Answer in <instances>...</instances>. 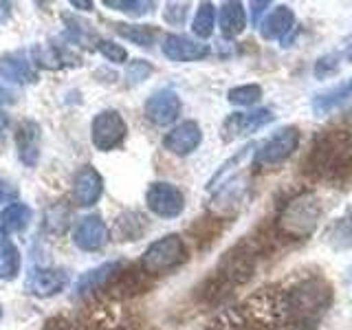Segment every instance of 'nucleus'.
Wrapping results in <instances>:
<instances>
[{"label": "nucleus", "instance_id": "nucleus-16", "mask_svg": "<svg viewBox=\"0 0 352 330\" xmlns=\"http://www.w3.org/2000/svg\"><path fill=\"white\" fill-rule=\"evenodd\" d=\"M71 278L64 269H36L27 280V291L36 297H51L62 293Z\"/></svg>", "mask_w": 352, "mask_h": 330}, {"label": "nucleus", "instance_id": "nucleus-39", "mask_svg": "<svg viewBox=\"0 0 352 330\" xmlns=\"http://www.w3.org/2000/svg\"><path fill=\"white\" fill-rule=\"evenodd\" d=\"M71 7H77V9H93V3H82V0H71Z\"/></svg>", "mask_w": 352, "mask_h": 330}, {"label": "nucleus", "instance_id": "nucleus-4", "mask_svg": "<svg viewBox=\"0 0 352 330\" xmlns=\"http://www.w3.org/2000/svg\"><path fill=\"white\" fill-rule=\"evenodd\" d=\"M256 264H258V247L253 245L251 240H245V242H238L236 247H231L225 256L220 258L214 275L227 286V289L236 291L238 286L247 284L253 278Z\"/></svg>", "mask_w": 352, "mask_h": 330}, {"label": "nucleus", "instance_id": "nucleus-1", "mask_svg": "<svg viewBox=\"0 0 352 330\" xmlns=\"http://www.w3.org/2000/svg\"><path fill=\"white\" fill-rule=\"evenodd\" d=\"M304 174L330 185H346L352 179V137L348 132L333 130L319 135L304 161Z\"/></svg>", "mask_w": 352, "mask_h": 330}, {"label": "nucleus", "instance_id": "nucleus-38", "mask_svg": "<svg viewBox=\"0 0 352 330\" xmlns=\"http://www.w3.org/2000/svg\"><path fill=\"white\" fill-rule=\"evenodd\" d=\"M0 104H16V93L0 84Z\"/></svg>", "mask_w": 352, "mask_h": 330}, {"label": "nucleus", "instance_id": "nucleus-17", "mask_svg": "<svg viewBox=\"0 0 352 330\" xmlns=\"http://www.w3.org/2000/svg\"><path fill=\"white\" fill-rule=\"evenodd\" d=\"M40 139H42V128L33 119L20 121L18 132H16V148L20 161L27 168H36V163L40 159Z\"/></svg>", "mask_w": 352, "mask_h": 330}, {"label": "nucleus", "instance_id": "nucleus-32", "mask_svg": "<svg viewBox=\"0 0 352 330\" xmlns=\"http://www.w3.org/2000/svg\"><path fill=\"white\" fill-rule=\"evenodd\" d=\"M97 51L104 55L106 60L115 62V64H121L128 60V51L121 47L117 42H110V40H99L97 42Z\"/></svg>", "mask_w": 352, "mask_h": 330}, {"label": "nucleus", "instance_id": "nucleus-10", "mask_svg": "<svg viewBox=\"0 0 352 330\" xmlns=\"http://www.w3.org/2000/svg\"><path fill=\"white\" fill-rule=\"evenodd\" d=\"M245 192H247V181L245 179L236 176V179L227 181L212 196V201H209V212H212L218 220L234 218L240 212L242 201H245Z\"/></svg>", "mask_w": 352, "mask_h": 330}, {"label": "nucleus", "instance_id": "nucleus-29", "mask_svg": "<svg viewBox=\"0 0 352 330\" xmlns=\"http://www.w3.org/2000/svg\"><path fill=\"white\" fill-rule=\"evenodd\" d=\"M260 97H262V86L258 84H242L231 88L227 93V99L234 106H253L260 102Z\"/></svg>", "mask_w": 352, "mask_h": 330}, {"label": "nucleus", "instance_id": "nucleus-21", "mask_svg": "<svg viewBox=\"0 0 352 330\" xmlns=\"http://www.w3.org/2000/svg\"><path fill=\"white\" fill-rule=\"evenodd\" d=\"M0 77L16 84H33L38 80V73L33 71L31 62L22 58L20 53H9L0 60Z\"/></svg>", "mask_w": 352, "mask_h": 330}, {"label": "nucleus", "instance_id": "nucleus-9", "mask_svg": "<svg viewBox=\"0 0 352 330\" xmlns=\"http://www.w3.org/2000/svg\"><path fill=\"white\" fill-rule=\"evenodd\" d=\"M146 205L152 214H157L161 218H176L181 216L185 207V196L176 185L159 181L148 187Z\"/></svg>", "mask_w": 352, "mask_h": 330}, {"label": "nucleus", "instance_id": "nucleus-22", "mask_svg": "<svg viewBox=\"0 0 352 330\" xmlns=\"http://www.w3.org/2000/svg\"><path fill=\"white\" fill-rule=\"evenodd\" d=\"M218 25H220V33L225 38H238L247 27V11L242 3H236V0H229V3H223L218 14Z\"/></svg>", "mask_w": 352, "mask_h": 330}, {"label": "nucleus", "instance_id": "nucleus-6", "mask_svg": "<svg viewBox=\"0 0 352 330\" xmlns=\"http://www.w3.org/2000/svg\"><path fill=\"white\" fill-rule=\"evenodd\" d=\"M297 143H300V130L295 126H284L260 143L256 157H253V163H256V168L262 170L278 168V165H282L295 152Z\"/></svg>", "mask_w": 352, "mask_h": 330}, {"label": "nucleus", "instance_id": "nucleus-8", "mask_svg": "<svg viewBox=\"0 0 352 330\" xmlns=\"http://www.w3.org/2000/svg\"><path fill=\"white\" fill-rule=\"evenodd\" d=\"M275 119L271 108H258V110H249V113H231L225 121L223 128H220V139L225 143H231L238 137H245L256 132L264 126H269Z\"/></svg>", "mask_w": 352, "mask_h": 330}, {"label": "nucleus", "instance_id": "nucleus-24", "mask_svg": "<svg viewBox=\"0 0 352 330\" xmlns=\"http://www.w3.org/2000/svg\"><path fill=\"white\" fill-rule=\"evenodd\" d=\"M326 245H330L335 251L352 249V207L346 209L344 216L335 218L324 234Z\"/></svg>", "mask_w": 352, "mask_h": 330}, {"label": "nucleus", "instance_id": "nucleus-3", "mask_svg": "<svg viewBox=\"0 0 352 330\" xmlns=\"http://www.w3.org/2000/svg\"><path fill=\"white\" fill-rule=\"evenodd\" d=\"M322 218V201L315 192H302L284 203L278 218H275V231L282 238L304 240L313 236V231Z\"/></svg>", "mask_w": 352, "mask_h": 330}, {"label": "nucleus", "instance_id": "nucleus-40", "mask_svg": "<svg viewBox=\"0 0 352 330\" xmlns=\"http://www.w3.org/2000/svg\"><path fill=\"white\" fill-rule=\"evenodd\" d=\"M344 275H346V282H350V284H352V262L348 264V269H346V273H344Z\"/></svg>", "mask_w": 352, "mask_h": 330}, {"label": "nucleus", "instance_id": "nucleus-7", "mask_svg": "<svg viewBox=\"0 0 352 330\" xmlns=\"http://www.w3.org/2000/svg\"><path fill=\"white\" fill-rule=\"evenodd\" d=\"M128 126L117 110H102L91 124V141L99 152H110L126 141Z\"/></svg>", "mask_w": 352, "mask_h": 330}, {"label": "nucleus", "instance_id": "nucleus-36", "mask_svg": "<svg viewBox=\"0 0 352 330\" xmlns=\"http://www.w3.org/2000/svg\"><path fill=\"white\" fill-rule=\"evenodd\" d=\"M18 187L14 185V181L7 179L5 174H0V205L5 203H11L14 205V201H18Z\"/></svg>", "mask_w": 352, "mask_h": 330}, {"label": "nucleus", "instance_id": "nucleus-37", "mask_svg": "<svg viewBox=\"0 0 352 330\" xmlns=\"http://www.w3.org/2000/svg\"><path fill=\"white\" fill-rule=\"evenodd\" d=\"M251 7H253V22H256V25H260L264 11H267V7H271V3H253Z\"/></svg>", "mask_w": 352, "mask_h": 330}, {"label": "nucleus", "instance_id": "nucleus-26", "mask_svg": "<svg viewBox=\"0 0 352 330\" xmlns=\"http://www.w3.org/2000/svg\"><path fill=\"white\" fill-rule=\"evenodd\" d=\"M113 29L119 33L121 38L139 44V47H152L157 42L159 31L150 25H126V22H115Z\"/></svg>", "mask_w": 352, "mask_h": 330}, {"label": "nucleus", "instance_id": "nucleus-11", "mask_svg": "<svg viewBox=\"0 0 352 330\" xmlns=\"http://www.w3.org/2000/svg\"><path fill=\"white\" fill-rule=\"evenodd\" d=\"M143 115L154 126H170L181 115V97L172 88H161L148 97L143 106Z\"/></svg>", "mask_w": 352, "mask_h": 330}, {"label": "nucleus", "instance_id": "nucleus-20", "mask_svg": "<svg viewBox=\"0 0 352 330\" xmlns=\"http://www.w3.org/2000/svg\"><path fill=\"white\" fill-rule=\"evenodd\" d=\"M293 25H295L293 9H289L286 5H278L258 27L264 40H282L293 29Z\"/></svg>", "mask_w": 352, "mask_h": 330}, {"label": "nucleus", "instance_id": "nucleus-19", "mask_svg": "<svg viewBox=\"0 0 352 330\" xmlns=\"http://www.w3.org/2000/svg\"><path fill=\"white\" fill-rule=\"evenodd\" d=\"M126 269V262L115 260V262H106L102 267H97L93 271H86L80 280H77V295H88L93 291H99L113 282L117 275Z\"/></svg>", "mask_w": 352, "mask_h": 330}, {"label": "nucleus", "instance_id": "nucleus-23", "mask_svg": "<svg viewBox=\"0 0 352 330\" xmlns=\"http://www.w3.org/2000/svg\"><path fill=\"white\" fill-rule=\"evenodd\" d=\"M33 212L25 203H14L7 205L5 212L0 214V242H3L9 234H20L25 231L31 223Z\"/></svg>", "mask_w": 352, "mask_h": 330}, {"label": "nucleus", "instance_id": "nucleus-34", "mask_svg": "<svg viewBox=\"0 0 352 330\" xmlns=\"http://www.w3.org/2000/svg\"><path fill=\"white\" fill-rule=\"evenodd\" d=\"M187 9H190L187 3H168L163 11V18H165V22H170V25L181 27L187 18Z\"/></svg>", "mask_w": 352, "mask_h": 330}, {"label": "nucleus", "instance_id": "nucleus-31", "mask_svg": "<svg viewBox=\"0 0 352 330\" xmlns=\"http://www.w3.org/2000/svg\"><path fill=\"white\" fill-rule=\"evenodd\" d=\"M104 5L128 16H146L154 7V3H143V0H106Z\"/></svg>", "mask_w": 352, "mask_h": 330}, {"label": "nucleus", "instance_id": "nucleus-18", "mask_svg": "<svg viewBox=\"0 0 352 330\" xmlns=\"http://www.w3.org/2000/svg\"><path fill=\"white\" fill-rule=\"evenodd\" d=\"M348 102H352V75L348 80L330 86L322 93H317L313 97V113L317 117H324V115L335 113L339 108H344Z\"/></svg>", "mask_w": 352, "mask_h": 330}, {"label": "nucleus", "instance_id": "nucleus-35", "mask_svg": "<svg viewBox=\"0 0 352 330\" xmlns=\"http://www.w3.org/2000/svg\"><path fill=\"white\" fill-rule=\"evenodd\" d=\"M253 146H251V143H249V146H245V148H242L238 154H236V157H231L225 165H220V170L214 174V179L212 181H209V187H216V183L220 181V179H223V174H227L231 168H234V165H238V163H242V159H245L247 157V154H249V150H251Z\"/></svg>", "mask_w": 352, "mask_h": 330}, {"label": "nucleus", "instance_id": "nucleus-28", "mask_svg": "<svg viewBox=\"0 0 352 330\" xmlns=\"http://www.w3.org/2000/svg\"><path fill=\"white\" fill-rule=\"evenodd\" d=\"M214 27H216V7L212 3L198 5V11H196L194 22H192L194 36L201 38V40H207L214 33Z\"/></svg>", "mask_w": 352, "mask_h": 330}, {"label": "nucleus", "instance_id": "nucleus-5", "mask_svg": "<svg viewBox=\"0 0 352 330\" xmlns=\"http://www.w3.org/2000/svg\"><path fill=\"white\" fill-rule=\"evenodd\" d=\"M187 262V247L179 234L163 236L154 240L141 258V271L148 275L168 273Z\"/></svg>", "mask_w": 352, "mask_h": 330}, {"label": "nucleus", "instance_id": "nucleus-42", "mask_svg": "<svg viewBox=\"0 0 352 330\" xmlns=\"http://www.w3.org/2000/svg\"><path fill=\"white\" fill-rule=\"evenodd\" d=\"M3 126H5V121H3V117H0V130H3Z\"/></svg>", "mask_w": 352, "mask_h": 330}, {"label": "nucleus", "instance_id": "nucleus-30", "mask_svg": "<svg viewBox=\"0 0 352 330\" xmlns=\"http://www.w3.org/2000/svg\"><path fill=\"white\" fill-rule=\"evenodd\" d=\"M341 60L344 58V53H328V55H322L317 62H315V77H319V80H326V77H333L339 73L341 69Z\"/></svg>", "mask_w": 352, "mask_h": 330}, {"label": "nucleus", "instance_id": "nucleus-13", "mask_svg": "<svg viewBox=\"0 0 352 330\" xmlns=\"http://www.w3.org/2000/svg\"><path fill=\"white\" fill-rule=\"evenodd\" d=\"M161 51L168 60L172 62H196L203 60L209 55V47L203 42H196L181 33H170V36L163 38Z\"/></svg>", "mask_w": 352, "mask_h": 330}, {"label": "nucleus", "instance_id": "nucleus-12", "mask_svg": "<svg viewBox=\"0 0 352 330\" xmlns=\"http://www.w3.org/2000/svg\"><path fill=\"white\" fill-rule=\"evenodd\" d=\"M110 231L102 216H84L73 229V245L82 251H99L106 247Z\"/></svg>", "mask_w": 352, "mask_h": 330}, {"label": "nucleus", "instance_id": "nucleus-2", "mask_svg": "<svg viewBox=\"0 0 352 330\" xmlns=\"http://www.w3.org/2000/svg\"><path fill=\"white\" fill-rule=\"evenodd\" d=\"M286 300H289L291 313L289 330L313 328V324L328 311L330 302H333V286L324 278H306L286 291Z\"/></svg>", "mask_w": 352, "mask_h": 330}, {"label": "nucleus", "instance_id": "nucleus-15", "mask_svg": "<svg viewBox=\"0 0 352 330\" xmlns=\"http://www.w3.org/2000/svg\"><path fill=\"white\" fill-rule=\"evenodd\" d=\"M104 192V179L99 176V172L91 165L75 174L73 179V201L77 207H91L99 201V196Z\"/></svg>", "mask_w": 352, "mask_h": 330}, {"label": "nucleus", "instance_id": "nucleus-14", "mask_svg": "<svg viewBox=\"0 0 352 330\" xmlns=\"http://www.w3.org/2000/svg\"><path fill=\"white\" fill-rule=\"evenodd\" d=\"M203 141L201 126L196 121H183L176 128H172L168 135L163 137V148L176 154V157H187L192 154Z\"/></svg>", "mask_w": 352, "mask_h": 330}, {"label": "nucleus", "instance_id": "nucleus-27", "mask_svg": "<svg viewBox=\"0 0 352 330\" xmlns=\"http://www.w3.org/2000/svg\"><path fill=\"white\" fill-rule=\"evenodd\" d=\"M20 273V249L14 242H0V280H16Z\"/></svg>", "mask_w": 352, "mask_h": 330}, {"label": "nucleus", "instance_id": "nucleus-33", "mask_svg": "<svg viewBox=\"0 0 352 330\" xmlns=\"http://www.w3.org/2000/svg\"><path fill=\"white\" fill-rule=\"evenodd\" d=\"M152 64L146 62V60H135L128 64V71H126V77L130 84H141L143 80H148V77L152 75Z\"/></svg>", "mask_w": 352, "mask_h": 330}, {"label": "nucleus", "instance_id": "nucleus-25", "mask_svg": "<svg viewBox=\"0 0 352 330\" xmlns=\"http://www.w3.org/2000/svg\"><path fill=\"white\" fill-rule=\"evenodd\" d=\"M148 229V218L139 212H126L115 220L113 234L117 240H139Z\"/></svg>", "mask_w": 352, "mask_h": 330}, {"label": "nucleus", "instance_id": "nucleus-41", "mask_svg": "<svg viewBox=\"0 0 352 330\" xmlns=\"http://www.w3.org/2000/svg\"><path fill=\"white\" fill-rule=\"evenodd\" d=\"M344 58H346L348 62H352V44H348V49L344 51Z\"/></svg>", "mask_w": 352, "mask_h": 330}]
</instances>
